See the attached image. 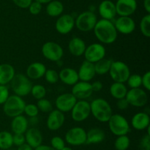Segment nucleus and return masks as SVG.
Here are the masks:
<instances>
[{"mask_svg": "<svg viewBox=\"0 0 150 150\" xmlns=\"http://www.w3.org/2000/svg\"><path fill=\"white\" fill-rule=\"evenodd\" d=\"M93 31L97 39L104 44L114 43L118 35L114 23L111 21L103 19L97 21Z\"/></svg>", "mask_w": 150, "mask_h": 150, "instance_id": "obj_1", "label": "nucleus"}, {"mask_svg": "<svg viewBox=\"0 0 150 150\" xmlns=\"http://www.w3.org/2000/svg\"><path fill=\"white\" fill-rule=\"evenodd\" d=\"M90 109L92 116L100 122H108L113 114L111 106L102 98L94 99L90 103Z\"/></svg>", "mask_w": 150, "mask_h": 150, "instance_id": "obj_2", "label": "nucleus"}, {"mask_svg": "<svg viewBox=\"0 0 150 150\" xmlns=\"http://www.w3.org/2000/svg\"><path fill=\"white\" fill-rule=\"evenodd\" d=\"M26 106V102L22 97L17 95H10L5 102L3 104V111L4 114L10 118L22 115Z\"/></svg>", "mask_w": 150, "mask_h": 150, "instance_id": "obj_3", "label": "nucleus"}, {"mask_svg": "<svg viewBox=\"0 0 150 150\" xmlns=\"http://www.w3.org/2000/svg\"><path fill=\"white\" fill-rule=\"evenodd\" d=\"M10 85L15 95L21 97L29 95L32 87L30 79L23 74H16L10 82Z\"/></svg>", "mask_w": 150, "mask_h": 150, "instance_id": "obj_4", "label": "nucleus"}, {"mask_svg": "<svg viewBox=\"0 0 150 150\" xmlns=\"http://www.w3.org/2000/svg\"><path fill=\"white\" fill-rule=\"evenodd\" d=\"M108 122L110 130L116 136L127 135L130 132V124L121 114H112Z\"/></svg>", "mask_w": 150, "mask_h": 150, "instance_id": "obj_5", "label": "nucleus"}, {"mask_svg": "<svg viewBox=\"0 0 150 150\" xmlns=\"http://www.w3.org/2000/svg\"><path fill=\"white\" fill-rule=\"evenodd\" d=\"M108 73L114 82L125 83L127 82L129 76L130 75V70L125 63L120 60H117L112 62Z\"/></svg>", "mask_w": 150, "mask_h": 150, "instance_id": "obj_6", "label": "nucleus"}, {"mask_svg": "<svg viewBox=\"0 0 150 150\" xmlns=\"http://www.w3.org/2000/svg\"><path fill=\"white\" fill-rule=\"evenodd\" d=\"M98 19L92 11H84L79 14L75 20V26L81 32L93 30Z\"/></svg>", "mask_w": 150, "mask_h": 150, "instance_id": "obj_7", "label": "nucleus"}, {"mask_svg": "<svg viewBox=\"0 0 150 150\" xmlns=\"http://www.w3.org/2000/svg\"><path fill=\"white\" fill-rule=\"evenodd\" d=\"M41 51L47 60L52 62H59L64 55V50L59 44L53 41H48L42 45Z\"/></svg>", "mask_w": 150, "mask_h": 150, "instance_id": "obj_8", "label": "nucleus"}, {"mask_svg": "<svg viewBox=\"0 0 150 150\" xmlns=\"http://www.w3.org/2000/svg\"><path fill=\"white\" fill-rule=\"evenodd\" d=\"M125 99L130 105L136 107H142L146 104L148 101V95L144 90L141 88H130L127 91Z\"/></svg>", "mask_w": 150, "mask_h": 150, "instance_id": "obj_9", "label": "nucleus"}, {"mask_svg": "<svg viewBox=\"0 0 150 150\" xmlns=\"http://www.w3.org/2000/svg\"><path fill=\"white\" fill-rule=\"evenodd\" d=\"M105 54H106V50L102 44L94 43L86 47L83 55H84L85 60L95 63L96 62L105 58Z\"/></svg>", "mask_w": 150, "mask_h": 150, "instance_id": "obj_10", "label": "nucleus"}, {"mask_svg": "<svg viewBox=\"0 0 150 150\" xmlns=\"http://www.w3.org/2000/svg\"><path fill=\"white\" fill-rule=\"evenodd\" d=\"M70 112L73 121L76 122L83 121L91 114L90 103L86 100L77 101Z\"/></svg>", "mask_w": 150, "mask_h": 150, "instance_id": "obj_11", "label": "nucleus"}, {"mask_svg": "<svg viewBox=\"0 0 150 150\" xmlns=\"http://www.w3.org/2000/svg\"><path fill=\"white\" fill-rule=\"evenodd\" d=\"M65 141L72 146H81L86 142V132L80 126L72 127L66 132Z\"/></svg>", "mask_w": 150, "mask_h": 150, "instance_id": "obj_12", "label": "nucleus"}, {"mask_svg": "<svg viewBox=\"0 0 150 150\" xmlns=\"http://www.w3.org/2000/svg\"><path fill=\"white\" fill-rule=\"evenodd\" d=\"M77 101V99L71 93H65L57 96L55 104L57 110L62 113H67L71 111Z\"/></svg>", "mask_w": 150, "mask_h": 150, "instance_id": "obj_13", "label": "nucleus"}, {"mask_svg": "<svg viewBox=\"0 0 150 150\" xmlns=\"http://www.w3.org/2000/svg\"><path fill=\"white\" fill-rule=\"evenodd\" d=\"M117 32L130 35L136 29V22L130 16H120L114 23Z\"/></svg>", "mask_w": 150, "mask_h": 150, "instance_id": "obj_14", "label": "nucleus"}, {"mask_svg": "<svg viewBox=\"0 0 150 150\" xmlns=\"http://www.w3.org/2000/svg\"><path fill=\"white\" fill-rule=\"evenodd\" d=\"M71 94L77 99L86 100L92 96L93 91L90 82L79 81L74 85H73Z\"/></svg>", "mask_w": 150, "mask_h": 150, "instance_id": "obj_15", "label": "nucleus"}, {"mask_svg": "<svg viewBox=\"0 0 150 150\" xmlns=\"http://www.w3.org/2000/svg\"><path fill=\"white\" fill-rule=\"evenodd\" d=\"M75 26V19L70 14L61 15L55 24L56 30L61 35L70 33Z\"/></svg>", "mask_w": 150, "mask_h": 150, "instance_id": "obj_16", "label": "nucleus"}, {"mask_svg": "<svg viewBox=\"0 0 150 150\" xmlns=\"http://www.w3.org/2000/svg\"><path fill=\"white\" fill-rule=\"evenodd\" d=\"M65 121L64 114L59 110H52L47 118L46 125L48 129L56 131L59 129L63 126Z\"/></svg>", "mask_w": 150, "mask_h": 150, "instance_id": "obj_17", "label": "nucleus"}, {"mask_svg": "<svg viewBox=\"0 0 150 150\" xmlns=\"http://www.w3.org/2000/svg\"><path fill=\"white\" fill-rule=\"evenodd\" d=\"M115 6L119 16H130L137 9V2L136 0H117Z\"/></svg>", "mask_w": 150, "mask_h": 150, "instance_id": "obj_18", "label": "nucleus"}, {"mask_svg": "<svg viewBox=\"0 0 150 150\" xmlns=\"http://www.w3.org/2000/svg\"><path fill=\"white\" fill-rule=\"evenodd\" d=\"M79 81L83 82H90L96 75L94 63H90L87 60H84L79 67L78 71Z\"/></svg>", "mask_w": 150, "mask_h": 150, "instance_id": "obj_19", "label": "nucleus"}, {"mask_svg": "<svg viewBox=\"0 0 150 150\" xmlns=\"http://www.w3.org/2000/svg\"><path fill=\"white\" fill-rule=\"evenodd\" d=\"M98 12L103 19L111 21L117 15L115 4L111 0H104L98 7Z\"/></svg>", "mask_w": 150, "mask_h": 150, "instance_id": "obj_20", "label": "nucleus"}, {"mask_svg": "<svg viewBox=\"0 0 150 150\" xmlns=\"http://www.w3.org/2000/svg\"><path fill=\"white\" fill-rule=\"evenodd\" d=\"M131 125L135 129L144 130L150 126L149 116L145 112H139L132 117Z\"/></svg>", "mask_w": 150, "mask_h": 150, "instance_id": "obj_21", "label": "nucleus"}, {"mask_svg": "<svg viewBox=\"0 0 150 150\" xmlns=\"http://www.w3.org/2000/svg\"><path fill=\"white\" fill-rule=\"evenodd\" d=\"M26 143L33 149L42 144V135L40 131L35 127L27 129L24 133Z\"/></svg>", "mask_w": 150, "mask_h": 150, "instance_id": "obj_22", "label": "nucleus"}, {"mask_svg": "<svg viewBox=\"0 0 150 150\" xmlns=\"http://www.w3.org/2000/svg\"><path fill=\"white\" fill-rule=\"evenodd\" d=\"M46 66L40 62H35L26 69V76L31 79H39L44 76L46 71Z\"/></svg>", "mask_w": 150, "mask_h": 150, "instance_id": "obj_23", "label": "nucleus"}, {"mask_svg": "<svg viewBox=\"0 0 150 150\" xmlns=\"http://www.w3.org/2000/svg\"><path fill=\"white\" fill-rule=\"evenodd\" d=\"M59 78L64 84L67 85H74L79 81L77 71L72 68H64L59 73Z\"/></svg>", "mask_w": 150, "mask_h": 150, "instance_id": "obj_24", "label": "nucleus"}, {"mask_svg": "<svg viewBox=\"0 0 150 150\" xmlns=\"http://www.w3.org/2000/svg\"><path fill=\"white\" fill-rule=\"evenodd\" d=\"M86 45L84 41L79 37L72 38L68 44V49L70 54L75 57H80L83 55Z\"/></svg>", "mask_w": 150, "mask_h": 150, "instance_id": "obj_25", "label": "nucleus"}, {"mask_svg": "<svg viewBox=\"0 0 150 150\" xmlns=\"http://www.w3.org/2000/svg\"><path fill=\"white\" fill-rule=\"evenodd\" d=\"M29 126V120L23 115L13 118L11 129L14 134H24Z\"/></svg>", "mask_w": 150, "mask_h": 150, "instance_id": "obj_26", "label": "nucleus"}, {"mask_svg": "<svg viewBox=\"0 0 150 150\" xmlns=\"http://www.w3.org/2000/svg\"><path fill=\"white\" fill-rule=\"evenodd\" d=\"M16 74L14 67L9 63L0 64V85L10 83Z\"/></svg>", "mask_w": 150, "mask_h": 150, "instance_id": "obj_27", "label": "nucleus"}, {"mask_svg": "<svg viewBox=\"0 0 150 150\" xmlns=\"http://www.w3.org/2000/svg\"><path fill=\"white\" fill-rule=\"evenodd\" d=\"M105 133L102 129L94 127L86 132V144H96L105 140Z\"/></svg>", "mask_w": 150, "mask_h": 150, "instance_id": "obj_28", "label": "nucleus"}, {"mask_svg": "<svg viewBox=\"0 0 150 150\" xmlns=\"http://www.w3.org/2000/svg\"><path fill=\"white\" fill-rule=\"evenodd\" d=\"M127 88L125 83L122 82H114L110 87V94L111 96L114 97L116 99H121L125 98L126 94L127 93Z\"/></svg>", "mask_w": 150, "mask_h": 150, "instance_id": "obj_29", "label": "nucleus"}, {"mask_svg": "<svg viewBox=\"0 0 150 150\" xmlns=\"http://www.w3.org/2000/svg\"><path fill=\"white\" fill-rule=\"evenodd\" d=\"M46 13L51 17H59L64 11L62 3L57 0H52L47 4Z\"/></svg>", "mask_w": 150, "mask_h": 150, "instance_id": "obj_30", "label": "nucleus"}, {"mask_svg": "<svg viewBox=\"0 0 150 150\" xmlns=\"http://www.w3.org/2000/svg\"><path fill=\"white\" fill-rule=\"evenodd\" d=\"M113 60L111 59L103 58L99 61L94 63L95 66V73L98 75H104L106 74L109 72L110 69H111V64H112Z\"/></svg>", "mask_w": 150, "mask_h": 150, "instance_id": "obj_31", "label": "nucleus"}, {"mask_svg": "<svg viewBox=\"0 0 150 150\" xmlns=\"http://www.w3.org/2000/svg\"><path fill=\"white\" fill-rule=\"evenodd\" d=\"M13 145V134L8 131L0 132V149L2 150L9 149Z\"/></svg>", "mask_w": 150, "mask_h": 150, "instance_id": "obj_32", "label": "nucleus"}, {"mask_svg": "<svg viewBox=\"0 0 150 150\" xmlns=\"http://www.w3.org/2000/svg\"><path fill=\"white\" fill-rule=\"evenodd\" d=\"M130 144V140L127 135L117 136L114 142V147L117 150H127Z\"/></svg>", "mask_w": 150, "mask_h": 150, "instance_id": "obj_33", "label": "nucleus"}, {"mask_svg": "<svg viewBox=\"0 0 150 150\" xmlns=\"http://www.w3.org/2000/svg\"><path fill=\"white\" fill-rule=\"evenodd\" d=\"M140 30L144 36L150 37V14L147 13L143 16L140 21Z\"/></svg>", "mask_w": 150, "mask_h": 150, "instance_id": "obj_34", "label": "nucleus"}, {"mask_svg": "<svg viewBox=\"0 0 150 150\" xmlns=\"http://www.w3.org/2000/svg\"><path fill=\"white\" fill-rule=\"evenodd\" d=\"M30 94H32L34 98L39 100L45 98V95H46V89L42 85L36 84V85H32Z\"/></svg>", "mask_w": 150, "mask_h": 150, "instance_id": "obj_35", "label": "nucleus"}, {"mask_svg": "<svg viewBox=\"0 0 150 150\" xmlns=\"http://www.w3.org/2000/svg\"><path fill=\"white\" fill-rule=\"evenodd\" d=\"M127 85L130 88H138L142 86V76L138 74H133L129 76L127 80Z\"/></svg>", "mask_w": 150, "mask_h": 150, "instance_id": "obj_36", "label": "nucleus"}, {"mask_svg": "<svg viewBox=\"0 0 150 150\" xmlns=\"http://www.w3.org/2000/svg\"><path fill=\"white\" fill-rule=\"evenodd\" d=\"M37 106L39 109V111L42 112V113H49L53 110V105L51 101L45 98L38 100Z\"/></svg>", "mask_w": 150, "mask_h": 150, "instance_id": "obj_37", "label": "nucleus"}, {"mask_svg": "<svg viewBox=\"0 0 150 150\" xmlns=\"http://www.w3.org/2000/svg\"><path fill=\"white\" fill-rule=\"evenodd\" d=\"M45 79L47 82L50 84H55L59 79V73L54 69H46L45 74Z\"/></svg>", "mask_w": 150, "mask_h": 150, "instance_id": "obj_38", "label": "nucleus"}, {"mask_svg": "<svg viewBox=\"0 0 150 150\" xmlns=\"http://www.w3.org/2000/svg\"><path fill=\"white\" fill-rule=\"evenodd\" d=\"M23 113L29 117H36L39 113V109H38L37 104H26L24 107Z\"/></svg>", "mask_w": 150, "mask_h": 150, "instance_id": "obj_39", "label": "nucleus"}, {"mask_svg": "<svg viewBox=\"0 0 150 150\" xmlns=\"http://www.w3.org/2000/svg\"><path fill=\"white\" fill-rule=\"evenodd\" d=\"M51 146L55 150H62L65 147V142L61 137L54 136L51 140Z\"/></svg>", "mask_w": 150, "mask_h": 150, "instance_id": "obj_40", "label": "nucleus"}, {"mask_svg": "<svg viewBox=\"0 0 150 150\" xmlns=\"http://www.w3.org/2000/svg\"><path fill=\"white\" fill-rule=\"evenodd\" d=\"M28 8H29V13L32 15H35H35H38L40 13L42 7L40 3L38 2V1H32Z\"/></svg>", "mask_w": 150, "mask_h": 150, "instance_id": "obj_41", "label": "nucleus"}, {"mask_svg": "<svg viewBox=\"0 0 150 150\" xmlns=\"http://www.w3.org/2000/svg\"><path fill=\"white\" fill-rule=\"evenodd\" d=\"M10 96L9 89L6 85H0V104H3Z\"/></svg>", "mask_w": 150, "mask_h": 150, "instance_id": "obj_42", "label": "nucleus"}, {"mask_svg": "<svg viewBox=\"0 0 150 150\" xmlns=\"http://www.w3.org/2000/svg\"><path fill=\"white\" fill-rule=\"evenodd\" d=\"M139 150H150V135L142 137L139 144Z\"/></svg>", "mask_w": 150, "mask_h": 150, "instance_id": "obj_43", "label": "nucleus"}, {"mask_svg": "<svg viewBox=\"0 0 150 150\" xmlns=\"http://www.w3.org/2000/svg\"><path fill=\"white\" fill-rule=\"evenodd\" d=\"M13 145H16L17 146H19L26 143L24 134H14V135H13Z\"/></svg>", "mask_w": 150, "mask_h": 150, "instance_id": "obj_44", "label": "nucleus"}, {"mask_svg": "<svg viewBox=\"0 0 150 150\" xmlns=\"http://www.w3.org/2000/svg\"><path fill=\"white\" fill-rule=\"evenodd\" d=\"M142 85L144 87L146 91L150 90V71H146L142 76Z\"/></svg>", "mask_w": 150, "mask_h": 150, "instance_id": "obj_45", "label": "nucleus"}, {"mask_svg": "<svg viewBox=\"0 0 150 150\" xmlns=\"http://www.w3.org/2000/svg\"><path fill=\"white\" fill-rule=\"evenodd\" d=\"M13 1L17 7L22 9H26L29 7L32 0H13Z\"/></svg>", "mask_w": 150, "mask_h": 150, "instance_id": "obj_46", "label": "nucleus"}, {"mask_svg": "<svg viewBox=\"0 0 150 150\" xmlns=\"http://www.w3.org/2000/svg\"><path fill=\"white\" fill-rule=\"evenodd\" d=\"M117 106L118 107V109H120V110H125L128 108L130 104H129L128 101H127V99L125 98H123L121 99H118L117 103Z\"/></svg>", "mask_w": 150, "mask_h": 150, "instance_id": "obj_47", "label": "nucleus"}, {"mask_svg": "<svg viewBox=\"0 0 150 150\" xmlns=\"http://www.w3.org/2000/svg\"><path fill=\"white\" fill-rule=\"evenodd\" d=\"M92 85V88L93 92H98V91H100L103 89V83L100 81H95V82H92L91 84Z\"/></svg>", "mask_w": 150, "mask_h": 150, "instance_id": "obj_48", "label": "nucleus"}, {"mask_svg": "<svg viewBox=\"0 0 150 150\" xmlns=\"http://www.w3.org/2000/svg\"><path fill=\"white\" fill-rule=\"evenodd\" d=\"M34 150H55V149H54L51 146L40 144V145L38 146V147L34 149Z\"/></svg>", "mask_w": 150, "mask_h": 150, "instance_id": "obj_49", "label": "nucleus"}, {"mask_svg": "<svg viewBox=\"0 0 150 150\" xmlns=\"http://www.w3.org/2000/svg\"><path fill=\"white\" fill-rule=\"evenodd\" d=\"M17 150H33V148L31 147L29 144H27L26 143H24L22 145L18 146Z\"/></svg>", "mask_w": 150, "mask_h": 150, "instance_id": "obj_50", "label": "nucleus"}, {"mask_svg": "<svg viewBox=\"0 0 150 150\" xmlns=\"http://www.w3.org/2000/svg\"><path fill=\"white\" fill-rule=\"evenodd\" d=\"M144 7L146 13L150 14V0H144Z\"/></svg>", "mask_w": 150, "mask_h": 150, "instance_id": "obj_51", "label": "nucleus"}, {"mask_svg": "<svg viewBox=\"0 0 150 150\" xmlns=\"http://www.w3.org/2000/svg\"><path fill=\"white\" fill-rule=\"evenodd\" d=\"M35 1H38V2L40 3L41 4H48L50 1H51L52 0H35Z\"/></svg>", "mask_w": 150, "mask_h": 150, "instance_id": "obj_52", "label": "nucleus"}, {"mask_svg": "<svg viewBox=\"0 0 150 150\" xmlns=\"http://www.w3.org/2000/svg\"><path fill=\"white\" fill-rule=\"evenodd\" d=\"M62 150H73V149H72L71 148H70V147L65 146V147H64V148H63Z\"/></svg>", "mask_w": 150, "mask_h": 150, "instance_id": "obj_53", "label": "nucleus"}, {"mask_svg": "<svg viewBox=\"0 0 150 150\" xmlns=\"http://www.w3.org/2000/svg\"><path fill=\"white\" fill-rule=\"evenodd\" d=\"M7 150H13V149H7Z\"/></svg>", "mask_w": 150, "mask_h": 150, "instance_id": "obj_54", "label": "nucleus"}]
</instances>
